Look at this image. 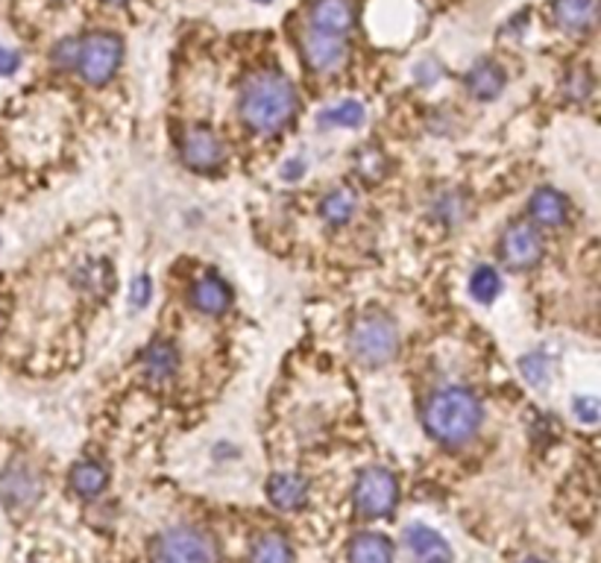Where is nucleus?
I'll list each match as a JSON object with an SVG mask.
<instances>
[{"label": "nucleus", "mask_w": 601, "mask_h": 563, "mask_svg": "<svg viewBox=\"0 0 601 563\" xmlns=\"http://www.w3.org/2000/svg\"><path fill=\"white\" fill-rule=\"evenodd\" d=\"M21 68V53L10 50V47H0V76L15 74Z\"/></svg>", "instance_id": "c756f323"}, {"label": "nucleus", "mask_w": 601, "mask_h": 563, "mask_svg": "<svg viewBox=\"0 0 601 563\" xmlns=\"http://www.w3.org/2000/svg\"><path fill=\"white\" fill-rule=\"evenodd\" d=\"M573 411L575 417H578V422L592 426V422H599V399H592V396H578L573 403Z\"/></svg>", "instance_id": "bb28decb"}, {"label": "nucleus", "mask_w": 601, "mask_h": 563, "mask_svg": "<svg viewBox=\"0 0 601 563\" xmlns=\"http://www.w3.org/2000/svg\"><path fill=\"white\" fill-rule=\"evenodd\" d=\"M507 76L505 71L496 65V62H479V65L472 68L470 76H467V85H470V92L479 97V100H493L502 94L505 88Z\"/></svg>", "instance_id": "dca6fc26"}, {"label": "nucleus", "mask_w": 601, "mask_h": 563, "mask_svg": "<svg viewBox=\"0 0 601 563\" xmlns=\"http://www.w3.org/2000/svg\"><path fill=\"white\" fill-rule=\"evenodd\" d=\"M596 0H554L552 15L566 33H587L596 24Z\"/></svg>", "instance_id": "ddd939ff"}, {"label": "nucleus", "mask_w": 601, "mask_h": 563, "mask_svg": "<svg viewBox=\"0 0 601 563\" xmlns=\"http://www.w3.org/2000/svg\"><path fill=\"white\" fill-rule=\"evenodd\" d=\"M76 50H80V38H65V41H59V45L53 47V65L74 68Z\"/></svg>", "instance_id": "a878e982"}, {"label": "nucleus", "mask_w": 601, "mask_h": 563, "mask_svg": "<svg viewBox=\"0 0 601 563\" xmlns=\"http://www.w3.org/2000/svg\"><path fill=\"white\" fill-rule=\"evenodd\" d=\"M320 123L323 127H347V130H356L364 123V106L356 104V100H347V104L335 106L329 112L320 115Z\"/></svg>", "instance_id": "5701e85b"}, {"label": "nucleus", "mask_w": 601, "mask_h": 563, "mask_svg": "<svg viewBox=\"0 0 601 563\" xmlns=\"http://www.w3.org/2000/svg\"><path fill=\"white\" fill-rule=\"evenodd\" d=\"M259 3H271V0H259Z\"/></svg>", "instance_id": "c9c22d12"}, {"label": "nucleus", "mask_w": 601, "mask_h": 563, "mask_svg": "<svg viewBox=\"0 0 601 563\" xmlns=\"http://www.w3.org/2000/svg\"><path fill=\"white\" fill-rule=\"evenodd\" d=\"M405 549L413 563H452V546L429 526L405 528Z\"/></svg>", "instance_id": "f8f14e48"}, {"label": "nucleus", "mask_w": 601, "mask_h": 563, "mask_svg": "<svg viewBox=\"0 0 601 563\" xmlns=\"http://www.w3.org/2000/svg\"><path fill=\"white\" fill-rule=\"evenodd\" d=\"M399 502V484L387 469H364L356 481V507L364 519L387 516Z\"/></svg>", "instance_id": "423d86ee"}, {"label": "nucleus", "mask_w": 601, "mask_h": 563, "mask_svg": "<svg viewBox=\"0 0 601 563\" xmlns=\"http://www.w3.org/2000/svg\"><path fill=\"white\" fill-rule=\"evenodd\" d=\"M528 208H531V217L537 224L543 226H561L566 220V200L554 188H540Z\"/></svg>", "instance_id": "a211bd4d"}, {"label": "nucleus", "mask_w": 601, "mask_h": 563, "mask_svg": "<svg viewBox=\"0 0 601 563\" xmlns=\"http://www.w3.org/2000/svg\"><path fill=\"white\" fill-rule=\"evenodd\" d=\"M153 563H217L220 549L217 540L203 528H170L153 543Z\"/></svg>", "instance_id": "7ed1b4c3"}, {"label": "nucleus", "mask_w": 601, "mask_h": 563, "mask_svg": "<svg viewBox=\"0 0 601 563\" xmlns=\"http://www.w3.org/2000/svg\"><path fill=\"white\" fill-rule=\"evenodd\" d=\"M285 179H297L302 177V161H288V168L283 170Z\"/></svg>", "instance_id": "2f4dec72"}, {"label": "nucleus", "mask_w": 601, "mask_h": 563, "mask_svg": "<svg viewBox=\"0 0 601 563\" xmlns=\"http://www.w3.org/2000/svg\"><path fill=\"white\" fill-rule=\"evenodd\" d=\"M437 208H441V212H437L441 217H446V215L460 217V215H464V212H460V208H464V203H458V197H443L441 203H437Z\"/></svg>", "instance_id": "7c9ffc66"}, {"label": "nucleus", "mask_w": 601, "mask_h": 563, "mask_svg": "<svg viewBox=\"0 0 601 563\" xmlns=\"http://www.w3.org/2000/svg\"><path fill=\"white\" fill-rule=\"evenodd\" d=\"M38 496H41V476L29 464H12L0 476V502L10 507L33 505Z\"/></svg>", "instance_id": "1a4fd4ad"}, {"label": "nucleus", "mask_w": 601, "mask_h": 563, "mask_svg": "<svg viewBox=\"0 0 601 563\" xmlns=\"http://www.w3.org/2000/svg\"><path fill=\"white\" fill-rule=\"evenodd\" d=\"M297 88L279 71L250 76L241 94V118L255 132H279L297 115Z\"/></svg>", "instance_id": "f257e3e1"}, {"label": "nucleus", "mask_w": 601, "mask_h": 563, "mask_svg": "<svg viewBox=\"0 0 601 563\" xmlns=\"http://www.w3.org/2000/svg\"><path fill=\"white\" fill-rule=\"evenodd\" d=\"M106 3H127V0H106Z\"/></svg>", "instance_id": "72a5a7b5"}, {"label": "nucleus", "mask_w": 601, "mask_h": 563, "mask_svg": "<svg viewBox=\"0 0 601 563\" xmlns=\"http://www.w3.org/2000/svg\"><path fill=\"white\" fill-rule=\"evenodd\" d=\"M130 302L135 309H144L151 302V279L147 276H139V279L130 285Z\"/></svg>", "instance_id": "c85d7f7f"}, {"label": "nucleus", "mask_w": 601, "mask_h": 563, "mask_svg": "<svg viewBox=\"0 0 601 563\" xmlns=\"http://www.w3.org/2000/svg\"><path fill=\"white\" fill-rule=\"evenodd\" d=\"M481 403L467 387H443L425 405V429L437 443L464 446L481 426Z\"/></svg>", "instance_id": "f03ea898"}, {"label": "nucleus", "mask_w": 601, "mask_h": 563, "mask_svg": "<svg viewBox=\"0 0 601 563\" xmlns=\"http://www.w3.org/2000/svg\"><path fill=\"white\" fill-rule=\"evenodd\" d=\"M267 499L276 507H283V511H297L309 499V484L300 476H293V472H279L267 484Z\"/></svg>", "instance_id": "2eb2a0df"}, {"label": "nucleus", "mask_w": 601, "mask_h": 563, "mask_svg": "<svg viewBox=\"0 0 601 563\" xmlns=\"http://www.w3.org/2000/svg\"><path fill=\"white\" fill-rule=\"evenodd\" d=\"M592 92V76L584 71V68H575L569 80H566V94L573 97V100H584V97H590Z\"/></svg>", "instance_id": "393cba45"}, {"label": "nucleus", "mask_w": 601, "mask_h": 563, "mask_svg": "<svg viewBox=\"0 0 601 563\" xmlns=\"http://www.w3.org/2000/svg\"><path fill=\"white\" fill-rule=\"evenodd\" d=\"M356 206H358L356 194H352L349 188H338V191H332L329 197L323 200V217H326L329 224L340 226L356 215Z\"/></svg>", "instance_id": "4be33fe9"}, {"label": "nucleus", "mask_w": 601, "mask_h": 563, "mask_svg": "<svg viewBox=\"0 0 601 563\" xmlns=\"http://www.w3.org/2000/svg\"><path fill=\"white\" fill-rule=\"evenodd\" d=\"M191 302L197 306L203 314H224L229 309V302H232V291H229V285L224 279H217V276H203V279L194 282V288H191Z\"/></svg>", "instance_id": "4468645a"}, {"label": "nucleus", "mask_w": 601, "mask_h": 563, "mask_svg": "<svg viewBox=\"0 0 601 563\" xmlns=\"http://www.w3.org/2000/svg\"><path fill=\"white\" fill-rule=\"evenodd\" d=\"M352 563H394V546L382 535H358L349 546Z\"/></svg>", "instance_id": "f3484780"}, {"label": "nucleus", "mask_w": 601, "mask_h": 563, "mask_svg": "<svg viewBox=\"0 0 601 563\" xmlns=\"http://www.w3.org/2000/svg\"><path fill=\"white\" fill-rule=\"evenodd\" d=\"M53 3H65V0H53Z\"/></svg>", "instance_id": "f704fd0d"}, {"label": "nucleus", "mask_w": 601, "mask_h": 563, "mask_svg": "<svg viewBox=\"0 0 601 563\" xmlns=\"http://www.w3.org/2000/svg\"><path fill=\"white\" fill-rule=\"evenodd\" d=\"M502 255L510 267L517 271H526L531 264L540 262L543 255V241L531 224H514L502 238Z\"/></svg>", "instance_id": "6e6552de"}, {"label": "nucleus", "mask_w": 601, "mask_h": 563, "mask_svg": "<svg viewBox=\"0 0 601 563\" xmlns=\"http://www.w3.org/2000/svg\"><path fill=\"white\" fill-rule=\"evenodd\" d=\"M358 10L352 0H314L311 3V29L326 36H347L356 27Z\"/></svg>", "instance_id": "9d476101"}, {"label": "nucleus", "mask_w": 601, "mask_h": 563, "mask_svg": "<svg viewBox=\"0 0 601 563\" xmlns=\"http://www.w3.org/2000/svg\"><path fill=\"white\" fill-rule=\"evenodd\" d=\"M522 373H526L528 382H534V385H543L545 373H549V361L543 356H531L522 361Z\"/></svg>", "instance_id": "cd10ccee"}, {"label": "nucleus", "mask_w": 601, "mask_h": 563, "mask_svg": "<svg viewBox=\"0 0 601 563\" xmlns=\"http://www.w3.org/2000/svg\"><path fill=\"white\" fill-rule=\"evenodd\" d=\"M109 484V476L106 469L97 464V460H80L74 469H71V488L80 493V496L95 499L100 496Z\"/></svg>", "instance_id": "6ab92c4d"}, {"label": "nucleus", "mask_w": 601, "mask_h": 563, "mask_svg": "<svg viewBox=\"0 0 601 563\" xmlns=\"http://www.w3.org/2000/svg\"><path fill=\"white\" fill-rule=\"evenodd\" d=\"M177 364V349L170 347V344H165V340L153 344V347L144 352V367H147V373H151L153 379H168V375H173Z\"/></svg>", "instance_id": "412c9836"}, {"label": "nucleus", "mask_w": 601, "mask_h": 563, "mask_svg": "<svg viewBox=\"0 0 601 563\" xmlns=\"http://www.w3.org/2000/svg\"><path fill=\"white\" fill-rule=\"evenodd\" d=\"M123 59L121 38L112 33H92V36L80 38V50H76L74 71L83 76L85 83L104 85L112 80Z\"/></svg>", "instance_id": "20e7f679"}, {"label": "nucleus", "mask_w": 601, "mask_h": 563, "mask_svg": "<svg viewBox=\"0 0 601 563\" xmlns=\"http://www.w3.org/2000/svg\"><path fill=\"white\" fill-rule=\"evenodd\" d=\"M250 563H293L291 546L283 535H264L253 543Z\"/></svg>", "instance_id": "aec40b11"}, {"label": "nucleus", "mask_w": 601, "mask_h": 563, "mask_svg": "<svg viewBox=\"0 0 601 563\" xmlns=\"http://www.w3.org/2000/svg\"><path fill=\"white\" fill-rule=\"evenodd\" d=\"M470 291L479 302H493L498 297V291H502V279H498V273L493 271V267H479V271L472 273Z\"/></svg>", "instance_id": "b1692460"}, {"label": "nucleus", "mask_w": 601, "mask_h": 563, "mask_svg": "<svg viewBox=\"0 0 601 563\" xmlns=\"http://www.w3.org/2000/svg\"><path fill=\"white\" fill-rule=\"evenodd\" d=\"M347 57L349 50L340 41V36H326V33H317V29L302 33V59H305V65L311 71H317V74L338 71L347 62Z\"/></svg>", "instance_id": "0eeeda50"}, {"label": "nucleus", "mask_w": 601, "mask_h": 563, "mask_svg": "<svg viewBox=\"0 0 601 563\" xmlns=\"http://www.w3.org/2000/svg\"><path fill=\"white\" fill-rule=\"evenodd\" d=\"M182 159L194 170H215L224 161V144L206 127H194L182 139Z\"/></svg>", "instance_id": "9b49d317"}, {"label": "nucleus", "mask_w": 601, "mask_h": 563, "mask_svg": "<svg viewBox=\"0 0 601 563\" xmlns=\"http://www.w3.org/2000/svg\"><path fill=\"white\" fill-rule=\"evenodd\" d=\"M522 563H545V561H540V558H526Z\"/></svg>", "instance_id": "473e14b6"}, {"label": "nucleus", "mask_w": 601, "mask_h": 563, "mask_svg": "<svg viewBox=\"0 0 601 563\" xmlns=\"http://www.w3.org/2000/svg\"><path fill=\"white\" fill-rule=\"evenodd\" d=\"M352 352L361 364L382 367L396 356L399 349V332L385 314H370V318L358 320L352 328Z\"/></svg>", "instance_id": "39448f33"}]
</instances>
